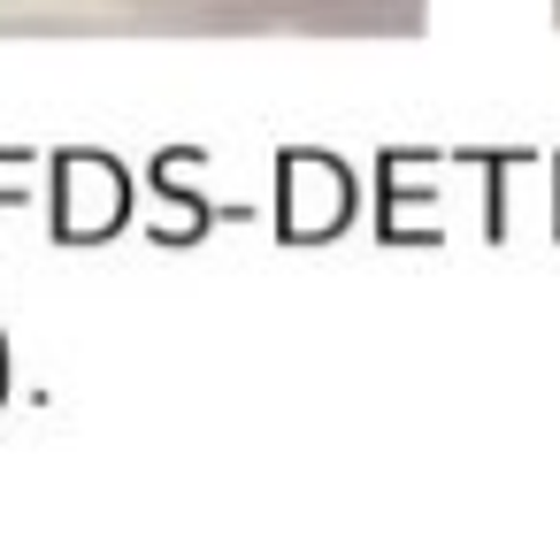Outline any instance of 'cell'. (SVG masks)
Wrapping results in <instances>:
<instances>
[{
    "label": "cell",
    "mask_w": 560,
    "mask_h": 544,
    "mask_svg": "<svg viewBox=\"0 0 560 544\" xmlns=\"http://www.w3.org/2000/svg\"><path fill=\"white\" fill-rule=\"evenodd\" d=\"M200 32H307V39H407L430 24V0H200Z\"/></svg>",
    "instance_id": "6da1fadb"
},
{
    "label": "cell",
    "mask_w": 560,
    "mask_h": 544,
    "mask_svg": "<svg viewBox=\"0 0 560 544\" xmlns=\"http://www.w3.org/2000/svg\"><path fill=\"white\" fill-rule=\"evenodd\" d=\"M131 9H162V16H192L200 0H131Z\"/></svg>",
    "instance_id": "7a4b0ae2"
}]
</instances>
